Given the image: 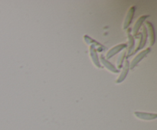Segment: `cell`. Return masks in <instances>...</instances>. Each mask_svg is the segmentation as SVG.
<instances>
[{
    "mask_svg": "<svg viewBox=\"0 0 157 130\" xmlns=\"http://www.w3.org/2000/svg\"><path fill=\"white\" fill-rule=\"evenodd\" d=\"M134 11H135V7H131L129 10L128 13H127V17L125 18V21H124V28L126 29L131 23L132 19H133V14H134Z\"/></svg>",
    "mask_w": 157,
    "mask_h": 130,
    "instance_id": "cell-4",
    "label": "cell"
},
{
    "mask_svg": "<svg viewBox=\"0 0 157 130\" xmlns=\"http://www.w3.org/2000/svg\"><path fill=\"white\" fill-rule=\"evenodd\" d=\"M128 39H129V50L128 53L129 55H131V51L133 50V47H134V39H133V36L129 34L128 35Z\"/></svg>",
    "mask_w": 157,
    "mask_h": 130,
    "instance_id": "cell-10",
    "label": "cell"
},
{
    "mask_svg": "<svg viewBox=\"0 0 157 130\" xmlns=\"http://www.w3.org/2000/svg\"><path fill=\"white\" fill-rule=\"evenodd\" d=\"M90 56H91L92 60H93V62L97 67H101V65H100V63L99 61H98V55L96 54V50L94 48V46L91 45L90 47Z\"/></svg>",
    "mask_w": 157,
    "mask_h": 130,
    "instance_id": "cell-7",
    "label": "cell"
},
{
    "mask_svg": "<svg viewBox=\"0 0 157 130\" xmlns=\"http://www.w3.org/2000/svg\"><path fill=\"white\" fill-rule=\"evenodd\" d=\"M135 116L136 117L140 118L144 120H152L155 119L157 117V115L154 113H140V112H135Z\"/></svg>",
    "mask_w": 157,
    "mask_h": 130,
    "instance_id": "cell-1",
    "label": "cell"
},
{
    "mask_svg": "<svg viewBox=\"0 0 157 130\" xmlns=\"http://www.w3.org/2000/svg\"><path fill=\"white\" fill-rule=\"evenodd\" d=\"M147 18V15H143V16H141L140 18L139 19H138L137 21H136V24H135L134 27H133V35H136V34H137V32H138V31H139L140 28L141 27V25H142L143 22H144V21H145V19Z\"/></svg>",
    "mask_w": 157,
    "mask_h": 130,
    "instance_id": "cell-6",
    "label": "cell"
},
{
    "mask_svg": "<svg viewBox=\"0 0 157 130\" xmlns=\"http://www.w3.org/2000/svg\"><path fill=\"white\" fill-rule=\"evenodd\" d=\"M126 46H127V44H119V45L116 46V47H113V48L110 49V50H109L108 53H107V59H109V58H111L112 56H113L114 54H117L118 52L121 51L122 49L125 48Z\"/></svg>",
    "mask_w": 157,
    "mask_h": 130,
    "instance_id": "cell-3",
    "label": "cell"
},
{
    "mask_svg": "<svg viewBox=\"0 0 157 130\" xmlns=\"http://www.w3.org/2000/svg\"><path fill=\"white\" fill-rule=\"evenodd\" d=\"M150 51V48H147V49H146L145 50H144V51L140 52V53L139 54H138L137 56H136V58L133 59V61H132L131 65H130V68L133 69V67H134L135 66H136V64H137L138 63H139L140 61L141 60H142L143 58H144V57H145L146 55H147Z\"/></svg>",
    "mask_w": 157,
    "mask_h": 130,
    "instance_id": "cell-2",
    "label": "cell"
},
{
    "mask_svg": "<svg viewBox=\"0 0 157 130\" xmlns=\"http://www.w3.org/2000/svg\"><path fill=\"white\" fill-rule=\"evenodd\" d=\"M126 53H127V52H123V53L121 54V56L119 57V58H118L117 65H118V67H119V68H121V67H122V62H123V60H124V57H125Z\"/></svg>",
    "mask_w": 157,
    "mask_h": 130,
    "instance_id": "cell-11",
    "label": "cell"
},
{
    "mask_svg": "<svg viewBox=\"0 0 157 130\" xmlns=\"http://www.w3.org/2000/svg\"><path fill=\"white\" fill-rule=\"evenodd\" d=\"M147 26L149 28V35H150V46H153L155 42V33H154V28H153V24H151L149 21L146 22Z\"/></svg>",
    "mask_w": 157,
    "mask_h": 130,
    "instance_id": "cell-5",
    "label": "cell"
},
{
    "mask_svg": "<svg viewBox=\"0 0 157 130\" xmlns=\"http://www.w3.org/2000/svg\"><path fill=\"white\" fill-rule=\"evenodd\" d=\"M101 61H102V63L104 64V65L105 66V67H107L108 70H110V71H112V72H114V73H118V72H119L116 68H115L114 66L112 65V64H110V62H108L107 61H106L105 58H104V57L101 56Z\"/></svg>",
    "mask_w": 157,
    "mask_h": 130,
    "instance_id": "cell-9",
    "label": "cell"
},
{
    "mask_svg": "<svg viewBox=\"0 0 157 130\" xmlns=\"http://www.w3.org/2000/svg\"><path fill=\"white\" fill-rule=\"evenodd\" d=\"M129 68H130V64H129V61H126L125 67H124V70H123L122 73H121V74L120 75L119 78H118L117 80V83L122 82V81L124 80V79H125V77H126V76H127V73H128Z\"/></svg>",
    "mask_w": 157,
    "mask_h": 130,
    "instance_id": "cell-8",
    "label": "cell"
}]
</instances>
